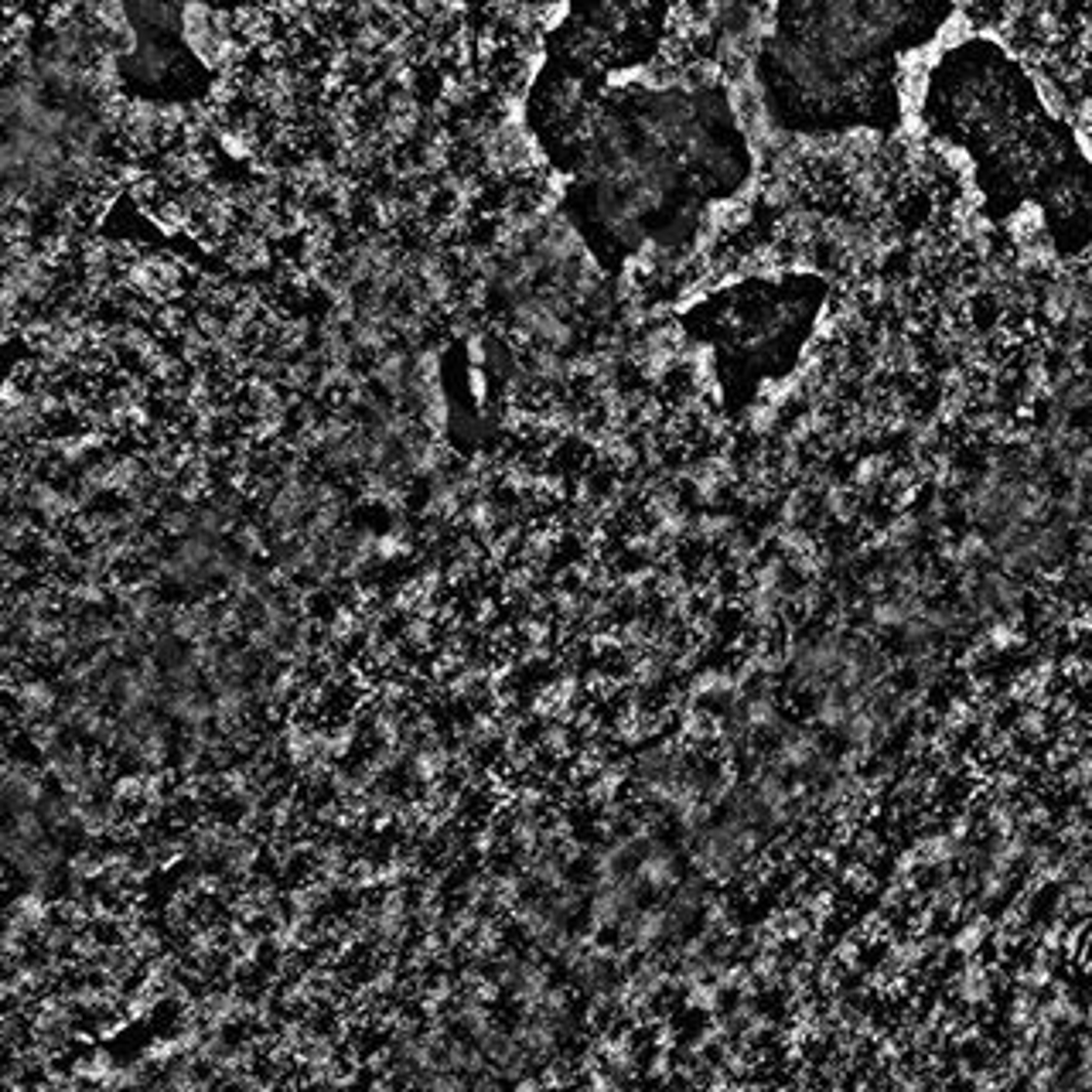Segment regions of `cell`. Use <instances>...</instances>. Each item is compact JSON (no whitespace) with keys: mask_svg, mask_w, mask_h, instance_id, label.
I'll list each match as a JSON object with an SVG mask.
<instances>
[{"mask_svg":"<svg viewBox=\"0 0 1092 1092\" xmlns=\"http://www.w3.org/2000/svg\"><path fill=\"white\" fill-rule=\"evenodd\" d=\"M919 117L929 137L970 161L994 226L1032 215L1058 259L1089 253L1092 158L1011 48L990 35L945 45L925 76Z\"/></svg>","mask_w":1092,"mask_h":1092,"instance_id":"obj_1","label":"cell"},{"mask_svg":"<svg viewBox=\"0 0 1092 1092\" xmlns=\"http://www.w3.org/2000/svg\"><path fill=\"white\" fill-rule=\"evenodd\" d=\"M956 14L953 4H803L782 10L765 48V96L775 123L796 133L901 127V66L932 48Z\"/></svg>","mask_w":1092,"mask_h":1092,"instance_id":"obj_2","label":"cell"}]
</instances>
